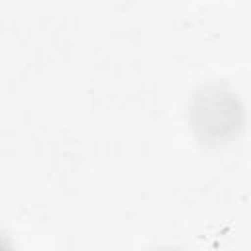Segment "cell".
Returning a JSON list of instances; mask_svg holds the SVG:
<instances>
[{"instance_id": "cell-1", "label": "cell", "mask_w": 251, "mask_h": 251, "mask_svg": "<svg viewBox=\"0 0 251 251\" xmlns=\"http://www.w3.org/2000/svg\"><path fill=\"white\" fill-rule=\"evenodd\" d=\"M188 120L198 139L206 143H226L241 131L245 112L233 90L222 84H206L192 94Z\"/></svg>"}, {"instance_id": "cell-2", "label": "cell", "mask_w": 251, "mask_h": 251, "mask_svg": "<svg viewBox=\"0 0 251 251\" xmlns=\"http://www.w3.org/2000/svg\"><path fill=\"white\" fill-rule=\"evenodd\" d=\"M153 251H180V249H175V247H157Z\"/></svg>"}]
</instances>
